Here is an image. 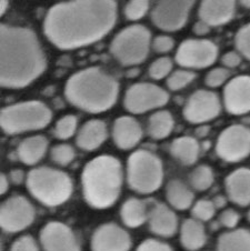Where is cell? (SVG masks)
Listing matches in <instances>:
<instances>
[{"label": "cell", "instance_id": "cell-1", "mask_svg": "<svg viewBox=\"0 0 250 251\" xmlns=\"http://www.w3.org/2000/svg\"><path fill=\"white\" fill-rule=\"evenodd\" d=\"M116 19L117 3L111 0L60 2L46 15L44 33L57 48L77 49L105 37Z\"/></svg>", "mask_w": 250, "mask_h": 251}, {"label": "cell", "instance_id": "cell-2", "mask_svg": "<svg viewBox=\"0 0 250 251\" xmlns=\"http://www.w3.org/2000/svg\"><path fill=\"white\" fill-rule=\"evenodd\" d=\"M1 86L24 88L36 80L47 66L43 49L30 29L1 25Z\"/></svg>", "mask_w": 250, "mask_h": 251}, {"label": "cell", "instance_id": "cell-3", "mask_svg": "<svg viewBox=\"0 0 250 251\" xmlns=\"http://www.w3.org/2000/svg\"><path fill=\"white\" fill-rule=\"evenodd\" d=\"M119 85L105 71L87 68L78 71L68 79L65 95L73 106L90 114L105 112L114 106L118 98Z\"/></svg>", "mask_w": 250, "mask_h": 251}, {"label": "cell", "instance_id": "cell-4", "mask_svg": "<svg viewBox=\"0 0 250 251\" xmlns=\"http://www.w3.org/2000/svg\"><path fill=\"white\" fill-rule=\"evenodd\" d=\"M123 181V166L118 159L109 154L96 157L82 170L83 198L93 208H109L118 200Z\"/></svg>", "mask_w": 250, "mask_h": 251}, {"label": "cell", "instance_id": "cell-5", "mask_svg": "<svg viewBox=\"0 0 250 251\" xmlns=\"http://www.w3.org/2000/svg\"><path fill=\"white\" fill-rule=\"evenodd\" d=\"M26 185L33 198L47 207L61 206L73 194L69 176L50 167L32 169L27 176Z\"/></svg>", "mask_w": 250, "mask_h": 251}, {"label": "cell", "instance_id": "cell-6", "mask_svg": "<svg viewBox=\"0 0 250 251\" xmlns=\"http://www.w3.org/2000/svg\"><path fill=\"white\" fill-rule=\"evenodd\" d=\"M51 111L40 101H25L3 108L0 126L7 135L35 131L45 128L51 121Z\"/></svg>", "mask_w": 250, "mask_h": 251}, {"label": "cell", "instance_id": "cell-7", "mask_svg": "<svg viewBox=\"0 0 250 251\" xmlns=\"http://www.w3.org/2000/svg\"><path fill=\"white\" fill-rule=\"evenodd\" d=\"M164 180V167L159 158L148 150H137L127 161V182L133 191L149 195L159 189Z\"/></svg>", "mask_w": 250, "mask_h": 251}, {"label": "cell", "instance_id": "cell-8", "mask_svg": "<svg viewBox=\"0 0 250 251\" xmlns=\"http://www.w3.org/2000/svg\"><path fill=\"white\" fill-rule=\"evenodd\" d=\"M151 43L148 28L132 25L120 30L110 45V51L123 66L141 64L147 58Z\"/></svg>", "mask_w": 250, "mask_h": 251}, {"label": "cell", "instance_id": "cell-9", "mask_svg": "<svg viewBox=\"0 0 250 251\" xmlns=\"http://www.w3.org/2000/svg\"><path fill=\"white\" fill-rule=\"evenodd\" d=\"M216 152L227 162H238L250 154V128L232 125L220 133L216 144Z\"/></svg>", "mask_w": 250, "mask_h": 251}, {"label": "cell", "instance_id": "cell-10", "mask_svg": "<svg viewBox=\"0 0 250 251\" xmlns=\"http://www.w3.org/2000/svg\"><path fill=\"white\" fill-rule=\"evenodd\" d=\"M169 95L159 86L140 82L132 85L126 91L124 104L126 109L135 115L164 107L168 102Z\"/></svg>", "mask_w": 250, "mask_h": 251}, {"label": "cell", "instance_id": "cell-11", "mask_svg": "<svg viewBox=\"0 0 250 251\" xmlns=\"http://www.w3.org/2000/svg\"><path fill=\"white\" fill-rule=\"evenodd\" d=\"M35 216V208L26 197L14 196L6 199L1 204L0 226L8 233L19 232L33 223Z\"/></svg>", "mask_w": 250, "mask_h": 251}, {"label": "cell", "instance_id": "cell-12", "mask_svg": "<svg viewBox=\"0 0 250 251\" xmlns=\"http://www.w3.org/2000/svg\"><path fill=\"white\" fill-rule=\"evenodd\" d=\"M218 57V47L207 39H187L176 52L178 65L189 69H203L211 66Z\"/></svg>", "mask_w": 250, "mask_h": 251}, {"label": "cell", "instance_id": "cell-13", "mask_svg": "<svg viewBox=\"0 0 250 251\" xmlns=\"http://www.w3.org/2000/svg\"><path fill=\"white\" fill-rule=\"evenodd\" d=\"M194 1H158L151 12L155 26L165 31H177L185 26Z\"/></svg>", "mask_w": 250, "mask_h": 251}, {"label": "cell", "instance_id": "cell-14", "mask_svg": "<svg viewBox=\"0 0 250 251\" xmlns=\"http://www.w3.org/2000/svg\"><path fill=\"white\" fill-rule=\"evenodd\" d=\"M222 104L215 93L197 90L187 100L183 108V117L190 124H203L220 114Z\"/></svg>", "mask_w": 250, "mask_h": 251}, {"label": "cell", "instance_id": "cell-15", "mask_svg": "<svg viewBox=\"0 0 250 251\" xmlns=\"http://www.w3.org/2000/svg\"><path fill=\"white\" fill-rule=\"evenodd\" d=\"M40 244L44 251H80L73 230L59 221L45 225L40 231Z\"/></svg>", "mask_w": 250, "mask_h": 251}, {"label": "cell", "instance_id": "cell-16", "mask_svg": "<svg viewBox=\"0 0 250 251\" xmlns=\"http://www.w3.org/2000/svg\"><path fill=\"white\" fill-rule=\"evenodd\" d=\"M93 251H129L131 239L126 230L116 224H103L95 230L91 237Z\"/></svg>", "mask_w": 250, "mask_h": 251}, {"label": "cell", "instance_id": "cell-17", "mask_svg": "<svg viewBox=\"0 0 250 251\" xmlns=\"http://www.w3.org/2000/svg\"><path fill=\"white\" fill-rule=\"evenodd\" d=\"M226 110L231 115H245L250 111V76L231 79L224 90Z\"/></svg>", "mask_w": 250, "mask_h": 251}, {"label": "cell", "instance_id": "cell-18", "mask_svg": "<svg viewBox=\"0 0 250 251\" xmlns=\"http://www.w3.org/2000/svg\"><path fill=\"white\" fill-rule=\"evenodd\" d=\"M143 138V128L132 117L123 116L117 118L112 126V139L122 150L132 149Z\"/></svg>", "mask_w": 250, "mask_h": 251}, {"label": "cell", "instance_id": "cell-19", "mask_svg": "<svg viewBox=\"0 0 250 251\" xmlns=\"http://www.w3.org/2000/svg\"><path fill=\"white\" fill-rule=\"evenodd\" d=\"M236 10V2L230 0L225 1H211L205 0L199 6L200 20L211 27L222 26L232 19Z\"/></svg>", "mask_w": 250, "mask_h": 251}, {"label": "cell", "instance_id": "cell-20", "mask_svg": "<svg viewBox=\"0 0 250 251\" xmlns=\"http://www.w3.org/2000/svg\"><path fill=\"white\" fill-rule=\"evenodd\" d=\"M148 223L150 231L164 238L173 237L178 229L176 213L164 203H157L150 210Z\"/></svg>", "mask_w": 250, "mask_h": 251}, {"label": "cell", "instance_id": "cell-21", "mask_svg": "<svg viewBox=\"0 0 250 251\" xmlns=\"http://www.w3.org/2000/svg\"><path fill=\"white\" fill-rule=\"evenodd\" d=\"M228 198L238 206L250 204V169L239 168L228 175L225 181Z\"/></svg>", "mask_w": 250, "mask_h": 251}, {"label": "cell", "instance_id": "cell-22", "mask_svg": "<svg viewBox=\"0 0 250 251\" xmlns=\"http://www.w3.org/2000/svg\"><path fill=\"white\" fill-rule=\"evenodd\" d=\"M108 136L107 126L101 120L93 119L79 129L76 137V144L85 151H94L106 141Z\"/></svg>", "mask_w": 250, "mask_h": 251}, {"label": "cell", "instance_id": "cell-23", "mask_svg": "<svg viewBox=\"0 0 250 251\" xmlns=\"http://www.w3.org/2000/svg\"><path fill=\"white\" fill-rule=\"evenodd\" d=\"M48 149V140L44 136H32L24 139L17 148V156L23 164L33 166L45 157Z\"/></svg>", "mask_w": 250, "mask_h": 251}, {"label": "cell", "instance_id": "cell-24", "mask_svg": "<svg viewBox=\"0 0 250 251\" xmlns=\"http://www.w3.org/2000/svg\"><path fill=\"white\" fill-rule=\"evenodd\" d=\"M207 236L201 221L195 218L186 219L180 228L181 246L188 251L201 249L206 244Z\"/></svg>", "mask_w": 250, "mask_h": 251}, {"label": "cell", "instance_id": "cell-25", "mask_svg": "<svg viewBox=\"0 0 250 251\" xmlns=\"http://www.w3.org/2000/svg\"><path fill=\"white\" fill-rule=\"evenodd\" d=\"M170 153L183 166H191L198 160L200 146L194 137H179L170 145Z\"/></svg>", "mask_w": 250, "mask_h": 251}, {"label": "cell", "instance_id": "cell-26", "mask_svg": "<svg viewBox=\"0 0 250 251\" xmlns=\"http://www.w3.org/2000/svg\"><path fill=\"white\" fill-rule=\"evenodd\" d=\"M166 198L169 204L177 210H187L193 206L195 196L190 188L181 180H170L166 188Z\"/></svg>", "mask_w": 250, "mask_h": 251}, {"label": "cell", "instance_id": "cell-27", "mask_svg": "<svg viewBox=\"0 0 250 251\" xmlns=\"http://www.w3.org/2000/svg\"><path fill=\"white\" fill-rule=\"evenodd\" d=\"M147 206L143 200L129 198L124 202L120 209V217L123 223L129 228H138L148 220Z\"/></svg>", "mask_w": 250, "mask_h": 251}, {"label": "cell", "instance_id": "cell-28", "mask_svg": "<svg viewBox=\"0 0 250 251\" xmlns=\"http://www.w3.org/2000/svg\"><path fill=\"white\" fill-rule=\"evenodd\" d=\"M217 251H250V231L236 229L223 233L218 239Z\"/></svg>", "mask_w": 250, "mask_h": 251}, {"label": "cell", "instance_id": "cell-29", "mask_svg": "<svg viewBox=\"0 0 250 251\" xmlns=\"http://www.w3.org/2000/svg\"><path fill=\"white\" fill-rule=\"evenodd\" d=\"M174 118L167 110H159L149 117L148 135L156 140H161L168 137L174 129Z\"/></svg>", "mask_w": 250, "mask_h": 251}, {"label": "cell", "instance_id": "cell-30", "mask_svg": "<svg viewBox=\"0 0 250 251\" xmlns=\"http://www.w3.org/2000/svg\"><path fill=\"white\" fill-rule=\"evenodd\" d=\"M214 171L206 165L198 166L197 168L193 170V173L190 174L189 181L191 187L195 190L198 191H205L212 186L214 183Z\"/></svg>", "mask_w": 250, "mask_h": 251}, {"label": "cell", "instance_id": "cell-31", "mask_svg": "<svg viewBox=\"0 0 250 251\" xmlns=\"http://www.w3.org/2000/svg\"><path fill=\"white\" fill-rule=\"evenodd\" d=\"M77 118L73 115H67L61 117L57 121L53 133L60 140H67L72 138L77 130Z\"/></svg>", "mask_w": 250, "mask_h": 251}, {"label": "cell", "instance_id": "cell-32", "mask_svg": "<svg viewBox=\"0 0 250 251\" xmlns=\"http://www.w3.org/2000/svg\"><path fill=\"white\" fill-rule=\"evenodd\" d=\"M76 152L72 146L68 144H60L52 147L51 151H50V158L55 164L59 166H68L72 162Z\"/></svg>", "mask_w": 250, "mask_h": 251}, {"label": "cell", "instance_id": "cell-33", "mask_svg": "<svg viewBox=\"0 0 250 251\" xmlns=\"http://www.w3.org/2000/svg\"><path fill=\"white\" fill-rule=\"evenodd\" d=\"M196 75L193 71L182 69L176 70L167 79V86L170 90L177 91L188 86L191 81H194Z\"/></svg>", "mask_w": 250, "mask_h": 251}, {"label": "cell", "instance_id": "cell-34", "mask_svg": "<svg viewBox=\"0 0 250 251\" xmlns=\"http://www.w3.org/2000/svg\"><path fill=\"white\" fill-rule=\"evenodd\" d=\"M215 212L216 207L214 202H212V200L207 199L198 200L191 209V215L194 218L201 221V223L202 221H209L215 216Z\"/></svg>", "mask_w": 250, "mask_h": 251}, {"label": "cell", "instance_id": "cell-35", "mask_svg": "<svg viewBox=\"0 0 250 251\" xmlns=\"http://www.w3.org/2000/svg\"><path fill=\"white\" fill-rule=\"evenodd\" d=\"M173 69V61L168 57L158 58L149 66V76L155 80H160L168 76Z\"/></svg>", "mask_w": 250, "mask_h": 251}, {"label": "cell", "instance_id": "cell-36", "mask_svg": "<svg viewBox=\"0 0 250 251\" xmlns=\"http://www.w3.org/2000/svg\"><path fill=\"white\" fill-rule=\"evenodd\" d=\"M149 10V1L147 0H132L125 6L124 14L129 20H139L146 16Z\"/></svg>", "mask_w": 250, "mask_h": 251}, {"label": "cell", "instance_id": "cell-37", "mask_svg": "<svg viewBox=\"0 0 250 251\" xmlns=\"http://www.w3.org/2000/svg\"><path fill=\"white\" fill-rule=\"evenodd\" d=\"M236 47L244 57L250 60V24L241 27L236 35Z\"/></svg>", "mask_w": 250, "mask_h": 251}, {"label": "cell", "instance_id": "cell-38", "mask_svg": "<svg viewBox=\"0 0 250 251\" xmlns=\"http://www.w3.org/2000/svg\"><path fill=\"white\" fill-rule=\"evenodd\" d=\"M229 76H230V73H229L228 69L222 68V67H219V68H215L207 74L206 79H205L206 85L211 88L220 87L223 83L227 81Z\"/></svg>", "mask_w": 250, "mask_h": 251}, {"label": "cell", "instance_id": "cell-39", "mask_svg": "<svg viewBox=\"0 0 250 251\" xmlns=\"http://www.w3.org/2000/svg\"><path fill=\"white\" fill-rule=\"evenodd\" d=\"M9 251H39V248L36 240L31 236L26 235L15 240Z\"/></svg>", "mask_w": 250, "mask_h": 251}, {"label": "cell", "instance_id": "cell-40", "mask_svg": "<svg viewBox=\"0 0 250 251\" xmlns=\"http://www.w3.org/2000/svg\"><path fill=\"white\" fill-rule=\"evenodd\" d=\"M136 251H174V249L166 242L156 239H147L140 242Z\"/></svg>", "mask_w": 250, "mask_h": 251}, {"label": "cell", "instance_id": "cell-41", "mask_svg": "<svg viewBox=\"0 0 250 251\" xmlns=\"http://www.w3.org/2000/svg\"><path fill=\"white\" fill-rule=\"evenodd\" d=\"M240 220L239 213L233 209H225L219 216V224L223 225L224 227L233 229L238 225Z\"/></svg>", "mask_w": 250, "mask_h": 251}, {"label": "cell", "instance_id": "cell-42", "mask_svg": "<svg viewBox=\"0 0 250 251\" xmlns=\"http://www.w3.org/2000/svg\"><path fill=\"white\" fill-rule=\"evenodd\" d=\"M175 41L172 37L157 36L152 41V48L158 53L169 52L174 48Z\"/></svg>", "mask_w": 250, "mask_h": 251}, {"label": "cell", "instance_id": "cell-43", "mask_svg": "<svg viewBox=\"0 0 250 251\" xmlns=\"http://www.w3.org/2000/svg\"><path fill=\"white\" fill-rule=\"evenodd\" d=\"M222 62L225 66L228 67V68H235V67L239 66L241 62V58L239 53L235 51H229L223 56Z\"/></svg>", "mask_w": 250, "mask_h": 251}, {"label": "cell", "instance_id": "cell-44", "mask_svg": "<svg viewBox=\"0 0 250 251\" xmlns=\"http://www.w3.org/2000/svg\"><path fill=\"white\" fill-rule=\"evenodd\" d=\"M193 31L197 36H205L207 33H209L210 26L209 25H207L206 23H203L202 20H199V22H197L194 25Z\"/></svg>", "mask_w": 250, "mask_h": 251}, {"label": "cell", "instance_id": "cell-45", "mask_svg": "<svg viewBox=\"0 0 250 251\" xmlns=\"http://www.w3.org/2000/svg\"><path fill=\"white\" fill-rule=\"evenodd\" d=\"M25 174L22 169H14L10 171V181L14 183V185H20V183H23L25 180Z\"/></svg>", "mask_w": 250, "mask_h": 251}, {"label": "cell", "instance_id": "cell-46", "mask_svg": "<svg viewBox=\"0 0 250 251\" xmlns=\"http://www.w3.org/2000/svg\"><path fill=\"white\" fill-rule=\"evenodd\" d=\"M9 181L10 179L8 178L6 175L1 174V177H0V194L5 195L8 191V188H9Z\"/></svg>", "mask_w": 250, "mask_h": 251}, {"label": "cell", "instance_id": "cell-47", "mask_svg": "<svg viewBox=\"0 0 250 251\" xmlns=\"http://www.w3.org/2000/svg\"><path fill=\"white\" fill-rule=\"evenodd\" d=\"M212 202H214L216 209H223L226 207L227 198L222 195H218V196H216L214 199H212Z\"/></svg>", "mask_w": 250, "mask_h": 251}, {"label": "cell", "instance_id": "cell-48", "mask_svg": "<svg viewBox=\"0 0 250 251\" xmlns=\"http://www.w3.org/2000/svg\"><path fill=\"white\" fill-rule=\"evenodd\" d=\"M208 132H209V127L203 126V127H199L197 130H196V135L200 138H202V137H206L208 135Z\"/></svg>", "mask_w": 250, "mask_h": 251}, {"label": "cell", "instance_id": "cell-49", "mask_svg": "<svg viewBox=\"0 0 250 251\" xmlns=\"http://www.w3.org/2000/svg\"><path fill=\"white\" fill-rule=\"evenodd\" d=\"M0 3H1V8H0V11H1V16H2L6 12L8 6H9V2L6 1V0H3V1H1Z\"/></svg>", "mask_w": 250, "mask_h": 251}, {"label": "cell", "instance_id": "cell-50", "mask_svg": "<svg viewBox=\"0 0 250 251\" xmlns=\"http://www.w3.org/2000/svg\"><path fill=\"white\" fill-rule=\"evenodd\" d=\"M240 5L245 8H248V9H250V1H240Z\"/></svg>", "mask_w": 250, "mask_h": 251}, {"label": "cell", "instance_id": "cell-51", "mask_svg": "<svg viewBox=\"0 0 250 251\" xmlns=\"http://www.w3.org/2000/svg\"><path fill=\"white\" fill-rule=\"evenodd\" d=\"M248 220L250 221V210L248 211Z\"/></svg>", "mask_w": 250, "mask_h": 251}]
</instances>
